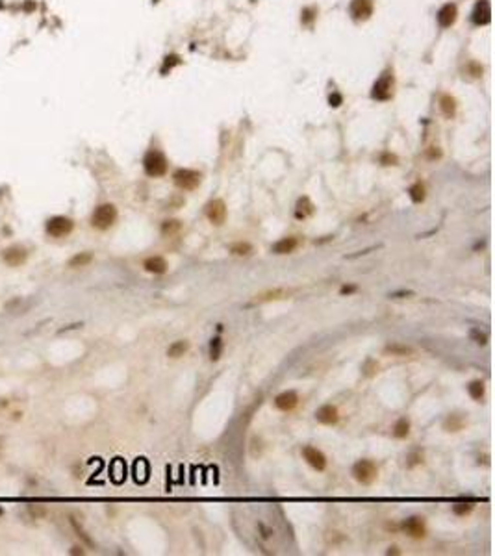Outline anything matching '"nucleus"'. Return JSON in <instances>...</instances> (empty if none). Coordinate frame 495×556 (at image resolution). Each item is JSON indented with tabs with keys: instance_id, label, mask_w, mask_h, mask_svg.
<instances>
[{
	"instance_id": "obj_13",
	"label": "nucleus",
	"mask_w": 495,
	"mask_h": 556,
	"mask_svg": "<svg viewBox=\"0 0 495 556\" xmlns=\"http://www.w3.org/2000/svg\"><path fill=\"white\" fill-rule=\"evenodd\" d=\"M143 267H145V271L147 273H152V274H163L165 271H167V260L163 258V256H148L147 260L143 262Z\"/></svg>"
},
{
	"instance_id": "obj_41",
	"label": "nucleus",
	"mask_w": 495,
	"mask_h": 556,
	"mask_svg": "<svg viewBox=\"0 0 495 556\" xmlns=\"http://www.w3.org/2000/svg\"><path fill=\"white\" fill-rule=\"evenodd\" d=\"M0 515H2V508H0Z\"/></svg>"
},
{
	"instance_id": "obj_35",
	"label": "nucleus",
	"mask_w": 495,
	"mask_h": 556,
	"mask_svg": "<svg viewBox=\"0 0 495 556\" xmlns=\"http://www.w3.org/2000/svg\"><path fill=\"white\" fill-rule=\"evenodd\" d=\"M28 510H30V514H32L33 517H37V519L47 515V508H43V506H37V504H32Z\"/></svg>"
},
{
	"instance_id": "obj_29",
	"label": "nucleus",
	"mask_w": 495,
	"mask_h": 556,
	"mask_svg": "<svg viewBox=\"0 0 495 556\" xmlns=\"http://www.w3.org/2000/svg\"><path fill=\"white\" fill-rule=\"evenodd\" d=\"M221 352H223L221 337H213V339L210 341V358H211V362H217V360L221 358Z\"/></svg>"
},
{
	"instance_id": "obj_32",
	"label": "nucleus",
	"mask_w": 495,
	"mask_h": 556,
	"mask_svg": "<svg viewBox=\"0 0 495 556\" xmlns=\"http://www.w3.org/2000/svg\"><path fill=\"white\" fill-rule=\"evenodd\" d=\"M453 512L456 515H467L473 512V504L469 503V501H465V503H458L453 506Z\"/></svg>"
},
{
	"instance_id": "obj_3",
	"label": "nucleus",
	"mask_w": 495,
	"mask_h": 556,
	"mask_svg": "<svg viewBox=\"0 0 495 556\" xmlns=\"http://www.w3.org/2000/svg\"><path fill=\"white\" fill-rule=\"evenodd\" d=\"M352 477L358 480L360 484H373L379 477V467L377 463L371 462V460H358V462L352 465Z\"/></svg>"
},
{
	"instance_id": "obj_16",
	"label": "nucleus",
	"mask_w": 495,
	"mask_h": 556,
	"mask_svg": "<svg viewBox=\"0 0 495 556\" xmlns=\"http://www.w3.org/2000/svg\"><path fill=\"white\" fill-rule=\"evenodd\" d=\"M297 247H299V239L293 238V236H289V238H282V239H278L276 243H273L271 252H273V254H291Z\"/></svg>"
},
{
	"instance_id": "obj_14",
	"label": "nucleus",
	"mask_w": 495,
	"mask_h": 556,
	"mask_svg": "<svg viewBox=\"0 0 495 556\" xmlns=\"http://www.w3.org/2000/svg\"><path fill=\"white\" fill-rule=\"evenodd\" d=\"M492 21V8L488 0H480L473 10V22L475 24H488Z\"/></svg>"
},
{
	"instance_id": "obj_39",
	"label": "nucleus",
	"mask_w": 495,
	"mask_h": 556,
	"mask_svg": "<svg viewBox=\"0 0 495 556\" xmlns=\"http://www.w3.org/2000/svg\"><path fill=\"white\" fill-rule=\"evenodd\" d=\"M410 295H414L412 291H395V293H390V297H393V299H400V297H410Z\"/></svg>"
},
{
	"instance_id": "obj_31",
	"label": "nucleus",
	"mask_w": 495,
	"mask_h": 556,
	"mask_svg": "<svg viewBox=\"0 0 495 556\" xmlns=\"http://www.w3.org/2000/svg\"><path fill=\"white\" fill-rule=\"evenodd\" d=\"M469 336H471V339H473L475 343H479V345H486V343H488V334L482 332V330H479V328H471V330H469Z\"/></svg>"
},
{
	"instance_id": "obj_36",
	"label": "nucleus",
	"mask_w": 495,
	"mask_h": 556,
	"mask_svg": "<svg viewBox=\"0 0 495 556\" xmlns=\"http://www.w3.org/2000/svg\"><path fill=\"white\" fill-rule=\"evenodd\" d=\"M358 291V286H354V284H345V286H341V289H339V293L341 295H352Z\"/></svg>"
},
{
	"instance_id": "obj_17",
	"label": "nucleus",
	"mask_w": 495,
	"mask_h": 556,
	"mask_svg": "<svg viewBox=\"0 0 495 556\" xmlns=\"http://www.w3.org/2000/svg\"><path fill=\"white\" fill-rule=\"evenodd\" d=\"M456 21V6L454 4H445L442 10L438 11V22L443 28H449Z\"/></svg>"
},
{
	"instance_id": "obj_4",
	"label": "nucleus",
	"mask_w": 495,
	"mask_h": 556,
	"mask_svg": "<svg viewBox=\"0 0 495 556\" xmlns=\"http://www.w3.org/2000/svg\"><path fill=\"white\" fill-rule=\"evenodd\" d=\"M173 180H175V184H176L180 189L193 191V189H197L200 186L202 175H200L199 171H193V169H178V171L173 175Z\"/></svg>"
},
{
	"instance_id": "obj_20",
	"label": "nucleus",
	"mask_w": 495,
	"mask_h": 556,
	"mask_svg": "<svg viewBox=\"0 0 495 556\" xmlns=\"http://www.w3.org/2000/svg\"><path fill=\"white\" fill-rule=\"evenodd\" d=\"M188 350H190V341H186V339H178V341H175V343H171V345H169L167 356L169 358H180V356H184Z\"/></svg>"
},
{
	"instance_id": "obj_7",
	"label": "nucleus",
	"mask_w": 495,
	"mask_h": 556,
	"mask_svg": "<svg viewBox=\"0 0 495 556\" xmlns=\"http://www.w3.org/2000/svg\"><path fill=\"white\" fill-rule=\"evenodd\" d=\"M402 530L410 536V538H414V540H421V538L427 536V526H425L423 517H419V515L408 517V519L402 523Z\"/></svg>"
},
{
	"instance_id": "obj_26",
	"label": "nucleus",
	"mask_w": 495,
	"mask_h": 556,
	"mask_svg": "<svg viewBox=\"0 0 495 556\" xmlns=\"http://www.w3.org/2000/svg\"><path fill=\"white\" fill-rule=\"evenodd\" d=\"M182 230V221L178 219H167L161 222V234L163 236H173Z\"/></svg>"
},
{
	"instance_id": "obj_6",
	"label": "nucleus",
	"mask_w": 495,
	"mask_h": 556,
	"mask_svg": "<svg viewBox=\"0 0 495 556\" xmlns=\"http://www.w3.org/2000/svg\"><path fill=\"white\" fill-rule=\"evenodd\" d=\"M206 217L210 221L211 224L215 226H221L223 222L226 221V204L223 199H213L208 202L206 206Z\"/></svg>"
},
{
	"instance_id": "obj_25",
	"label": "nucleus",
	"mask_w": 495,
	"mask_h": 556,
	"mask_svg": "<svg viewBox=\"0 0 495 556\" xmlns=\"http://www.w3.org/2000/svg\"><path fill=\"white\" fill-rule=\"evenodd\" d=\"M463 423H465V421H463V417H460V415L453 413V415H449V417L445 419L443 427H445V430H447V432H458V430H462Z\"/></svg>"
},
{
	"instance_id": "obj_28",
	"label": "nucleus",
	"mask_w": 495,
	"mask_h": 556,
	"mask_svg": "<svg viewBox=\"0 0 495 556\" xmlns=\"http://www.w3.org/2000/svg\"><path fill=\"white\" fill-rule=\"evenodd\" d=\"M408 195H410V199L414 200L415 204H419V202L425 200V186H423L421 182H415V184L408 189Z\"/></svg>"
},
{
	"instance_id": "obj_30",
	"label": "nucleus",
	"mask_w": 495,
	"mask_h": 556,
	"mask_svg": "<svg viewBox=\"0 0 495 556\" xmlns=\"http://www.w3.org/2000/svg\"><path fill=\"white\" fill-rule=\"evenodd\" d=\"M440 106H442V111L445 113V117H453L454 115V110H456V104H454V98H451V96H442V100H440Z\"/></svg>"
},
{
	"instance_id": "obj_21",
	"label": "nucleus",
	"mask_w": 495,
	"mask_h": 556,
	"mask_svg": "<svg viewBox=\"0 0 495 556\" xmlns=\"http://www.w3.org/2000/svg\"><path fill=\"white\" fill-rule=\"evenodd\" d=\"M228 251H230V254H234V256H251L254 247L249 241H236L228 247Z\"/></svg>"
},
{
	"instance_id": "obj_33",
	"label": "nucleus",
	"mask_w": 495,
	"mask_h": 556,
	"mask_svg": "<svg viewBox=\"0 0 495 556\" xmlns=\"http://www.w3.org/2000/svg\"><path fill=\"white\" fill-rule=\"evenodd\" d=\"M71 525L74 526V530H76V532H78V536H80V538H82V540H84L85 543H87V545H91L93 547V541H91V538H89V536L85 534L84 532V528H82V526L78 525V521H76V519H74V517H71Z\"/></svg>"
},
{
	"instance_id": "obj_27",
	"label": "nucleus",
	"mask_w": 495,
	"mask_h": 556,
	"mask_svg": "<svg viewBox=\"0 0 495 556\" xmlns=\"http://www.w3.org/2000/svg\"><path fill=\"white\" fill-rule=\"evenodd\" d=\"M93 260V254L91 252H78L76 256H73L69 260V267H84L87 263Z\"/></svg>"
},
{
	"instance_id": "obj_19",
	"label": "nucleus",
	"mask_w": 495,
	"mask_h": 556,
	"mask_svg": "<svg viewBox=\"0 0 495 556\" xmlns=\"http://www.w3.org/2000/svg\"><path fill=\"white\" fill-rule=\"evenodd\" d=\"M286 295H287L286 289H282V287H274V289H269V291H264V293L256 295L251 304H262V302L276 301V299H282V297H286Z\"/></svg>"
},
{
	"instance_id": "obj_1",
	"label": "nucleus",
	"mask_w": 495,
	"mask_h": 556,
	"mask_svg": "<svg viewBox=\"0 0 495 556\" xmlns=\"http://www.w3.org/2000/svg\"><path fill=\"white\" fill-rule=\"evenodd\" d=\"M143 167L145 173L152 178H160L167 173V158L160 150H148L143 158Z\"/></svg>"
},
{
	"instance_id": "obj_24",
	"label": "nucleus",
	"mask_w": 495,
	"mask_h": 556,
	"mask_svg": "<svg viewBox=\"0 0 495 556\" xmlns=\"http://www.w3.org/2000/svg\"><path fill=\"white\" fill-rule=\"evenodd\" d=\"M408 434H410V419L400 417V419L395 423V427H393V436H395L397 440H404Z\"/></svg>"
},
{
	"instance_id": "obj_37",
	"label": "nucleus",
	"mask_w": 495,
	"mask_h": 556,
	"mask_svg": "<svg viewBox=\"0 0 495 556\" xmlns=\"http://www.w3.org/2000/svg\"><path fill=\"white\" fill-rule=\"evenodd\" d=\"M314 13H317V11L316 10H304L303 11V22H304V24H312L314 17H316Z\"/></svg>"
},
{
	"instance_id": "obj_34",
	"label": "nucleus",
	"mask_w": 495,
	"mask_h": 556,
	"mask_svg": "<svg viewBox=\"0 0 495 556\" xmlns=\"http://www.w3.org/2000/svg\"><path fill=\"white\" fill-rule=\"evenodd\" d=\"M380 161H382L384 165H397V161H399V159H397V156H395V154L384 152V154H382V158H380Z\"/></svg>"
},
{
	"instance_id": "obj_2",
	"label": "nucleus",
	"mask_w": 495,
	"mask_h": 556,
	"mask_svg": "<svg viewBox=\"0 0 495 556\" xmlns=\"http://www.w3.org/2000/svg\"><path fill=\"white\" fill-rule=\"evenodd\" d=\"M117 221V208L113 204H100L91 217V224L98 230H108Z\"/></svg>"
},
{
	"instance_id": "obj_5",
	"label": "nucleus",
	"mask_w": 495,
	"mask_h": 556,
	"mask_svg": "<svg viewBox=\"0 0 495 556\" xmlns=\"http://www.w3.org/2000/svg\"><path fill=\"white\" fill-rule=\"evenodd\" d=\"M74 228V222L69 217H64V215H58V217H52V219L47 221V226L45 230L48 236L52 238H64V236H69Z\"/></svg>"
},
{
	"instance_id": "obj_15",
	"label": "nucleus",
	"mask_w": 495,
	"mask_h": 556,
	"mask_svg": "<svg viewBox=\"0 0 495 556\" xmlns=\"http://www.w3.org/2000/svg\"><path fill=\"white\" fill-rule=\"evenodd\" d=\"M2 258H4V262L8 263V265L17 267V265L24 263V260H26V251L21 249V247H10V249L4 251Z\"/></svg>"
},
{
	"instance_id": "obj_12",
	"label": "nucleus",
	"mask_w": 495,
	"mask_h": 556,
	"mask_svg": "<svg viewBox=\"0 0 495 556\" xmlns=\"http://www.w3.org/2000/svg\"><path fill=\"white\" fill-rule=\"evenodd\" d=\"M351 13L356 21H366L373 13V0H352Z\"/></svg>"
},
{
	"instance_id": "obj_22",
	"label": "nucleus",
	"mask_w": 495,
	"mask_h": 556,
	"mask_svg": "<svg viewBox=\"0 0 495 556\" xmlns=\"http://www.w3.org/2000/svg\"><path fill=\"white\" fill-rule=\"evenodd\" d=\"M384 352L391 354V356H408V354H412V347L402 345V343H388L384 347Z\"/></svg>"
},
{
	"instance_id": "obj_38",
	"label": "nucleus",
	"mask_w": 495,
	"mask_h": 556,
	"mask_svg": "<svg viewBox=\"0 0 495 556\" xmlns=\"http://www.w3.org/2000/svg\"><path fill=\"white\" fill-rule=\"evenodd\" d=\"M410 460H412V462L408 463L410 467H412V465H415V463H421V462H423V454H414V456H412Z\"/></svg>"
},
{
	"instance_id": "obj_23",
	"label": "nucleus",
	"mask_w": 495,
	"mask_h": 556,
	"mask_svg": "<svg viewBox=\"0 0 495 556\" xmlns=\"http://www.w3.org/2000/svg\"><path fill=\"white\" fill-rule=\"evenodd\" d=\"M467 393H469V397H471L473 400L480 402L482 397H484V382H482V380H473V382H469V386H467Z\"/></svg>"
},
{
	"instance_id": "obj_40",
	"label": "nucleus",
	"mask_w": 495,
	"mask_h": 556,
	"mask_svg": "<svg viewBox=\"0 0 495 556\" xmlns=\"http://www.w3.org/2000/svg\"><path fill=\"white\" fill-rule=\"evenodd\" d=\"M330 102H334L332 106H337V102H339V96L337 95H334V96H330Z\"/></svg>"
},
{
	"instance_id": "obj_9",
	"label": "nucleus",
	"mask_w": 495,
	"mask_h": 556,
	"mask_svg": "<svg viewBox=\"0 0 495 556\" xmlns=\"http://www.w3.org/2000/svg\"><path fill=\"white\" fill-rule=\"evenodd\" d=\"M303 456H304L306 462L310 463L314 469H317V471H325V469H327V456L319 451V449H316V447L306 445L304 449H303Z\"/></svg>"
},
{
	"instance_id": "obj_10",
	"label": "nucleus",
	"mask_w": 495,
	"mask_h": 556,
	"mask_svg": "<svg viewBox=\"0 0 495 556\" xmlns=\"http://www.w3.org/2000/svg\"><path fill=\"white\" fill-rule=\"evenodd\" d=\"M316 419L321 425H336L339 421V412L334 404H323L316 410Z\"/></svg>"
},
{
	"instance_id": "obj_18",
	"label": "nucleus",
	"mask_w": 495,
	"mask_h": 556,
	"mask_svg": "<svg viewBox=\"0 0 495 556\" xmlns=\"http://www.w3.org/2000/svg\"><path fill=\"white\" fill-rule=\"evenodd\" d=\"M314 211H316V206H314V202L308 199V197H301V199L297 200V206H295L297 219H306V217L314 215Z\"/></svg>"
},
{
	"instance_id": "obj_11",
	"label": "nucleus",
	"mask_w": 495,
	"mask_h": 556,
	"mask_svg": "<svg viewBox=\"0 0 495 556\" xmlns=\"http://www.w3.org/2000/svg\"><path fill=\"white\" fill-rule=\"evenodd\" d=\"M299 404V395H297V391H293V389H287V391H282L280 395H276V399H274V406L278 410H282V412H289V410H293Z\"/></svg>"
},
{
	"instance_id": "obj_8",
	"label": "nucleus",
	"mask_w": 495,
	"mask_h": 556,
	"mask_svg": "<svg viewBox=\"0 0 495 556\" xmlns=\"http://www.w3.org/2000/svg\"><path fill=\"white\" fill-rule=\"evenodd\" d=\"M391 95H393V76L390 73H386L380 80H377V84L373 87V98L388 100Z\"/></svg>"
}]
</instances>
